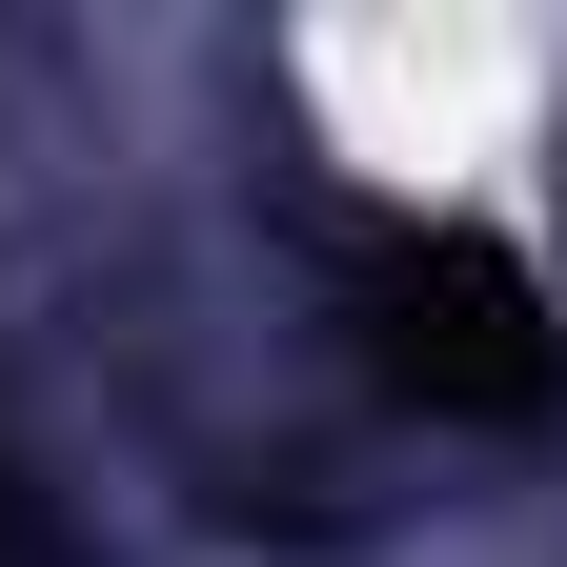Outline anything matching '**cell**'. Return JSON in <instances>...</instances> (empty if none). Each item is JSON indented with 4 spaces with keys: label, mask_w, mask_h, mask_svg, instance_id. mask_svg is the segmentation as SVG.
<instances>
[{
    "label": "cell",
    "mask_w": 567,
    "mask_h": 567,
    "mask_svg": "<svg viewBox=\"0 0 567 567\" xmlns=\"http://www.w3.org/2000/svg\"><path fill=\"white\" fill-rule=\"evenodd\" d=\"M344 324L425 425H547L567 405V324L486 224H365L344 244Z\"/></svg>",
    "instance_id": "1"
}]
</instances>
